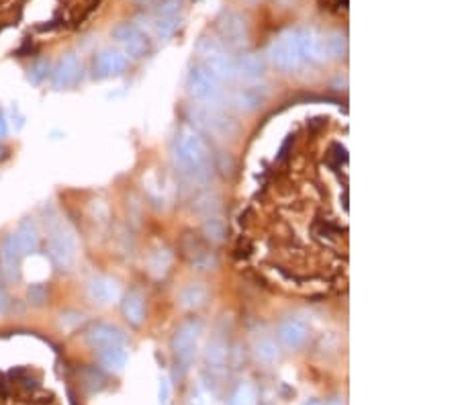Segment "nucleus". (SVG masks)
Segmentation results:
<instances>
[{"label": "nucleus", "instance_id": "nucleus-1", "mask_svg": "<svg viewBox=\"0 0 460 405\" xmlns=\"http://www.w3.org/2000/svg\"><path fill=\"white\" fill-rule=\"evenodd\" d=\"M172 156L178 168L190 179L205 181L209 176V147L197 131L182 129L174 142Z\"/></svg>", "mask_w": 460, "mask_h": 405}, {"label": "nucleus", "instance_id": "nucleus-2", "mask_svg": "<svg viewBox=\"0 0 460 405\" xmlns=\"http://www.w3.org/2000/svg\"><path fill=\"white\" fill-rule=\"evenodd\" d=\"M190 121L207 131L209 135L217 138V140H233L240 133V123L229 117L225 110H221L217 105H195L190 109Z\"/></svg>", "mask_w": 460, "mask_h": 405}, {"label": "nucleus", "instance_id": "nucleus-3", "mask_svg": "<svg viewBox=\"0 0 460 405\" xmlns=\"http://www.w3.org/2000/svg\"><path fill=\"white\" fill-rule=\"evenodd\" d=\"M199 53L203 58V64L217 80L231 82L238 78V64L231 58V53L221 45L217 39H201L199 43Z\"/></svg>", "mask_w": 460, "mask_h": 405}, {"label": "nucleus", "instance_id": "nucleus-4", "mask_svg": "<svg viewBox=\"0 0 460 405\" xmlns=\"http://www.w3.org/2000/svg\"><path fill=\"white\" fill-rule=\"evenodd\" d=\"M47 252L54 262V266L62 272L70 270L76 262V235L68 225L58 223L49 231V244Z\"/></svg>", "mask_w": 460, "mask_h": 405}, {"label": "nucleus", "instance_id": "nucleus-5", "mask_svg": "<svg viewBox=\"0 0 460 405\" xmlns=\"http://www.w3.org/2000/svg\"><path fill=\"white\" fill-rule=\"evenodd\" d=\"M188 90L201 105H217L223 97L219 80L205 66H197L190 70Z\"/></svg>", "mask_w": 460, "mask_h": 405}, {"label": "nucleus", "instance_id": "nucleus-6", "mask_svg": "<svg viewBox=\"0 0 460 405\" xmlns=\"http://www.w3.org/2000/svg\"><path fill=\"white\" fill-rule=\"evenodd\" d=\"M113 37L123 45V53L131 60H142L151 51V41L133 23H121L113 29Z\"/></svg>", "mask_w": 460, "mask_h": 405}, {"label": "nucleus", "instance_id": "nucleus-7", "mask_svg": "<svg viewBox=\"0 0 460 405\" xmlns=\"http://www.w3.org/2000/svg\"><path fill=\"white\" fill-rule=\"evenodd\" d=\"M268 58H270L272 66L283 70V72H293V70H299L301 66H305L301 56H299V49H297L295 37H293V29L286 31L283 37H279L270 45Z\"/></svg>", "mask_w": 460, "mask_h": 405}, {"label": "nucleus", "instance_id": "nucleus-8", "mask_svg": "<svg viewBox=\"0 0 460 405\" xmlns=\"http://www.w3.org/2000/svg\"><path fill=\"white\" fill-rule=\"evenodd\" d=\"M201 333V322L199 320H190L184 322L172 338V350L176 354L178 363L184 365V368L192 363V358L197 356V340Z\"/></svg>", "mask_w": 460, "mask_h": 405}, {"label": "nucleus", "instance_id": "nucleus-9", "mask_svg": "<svg viewBox=\"0 0 460 405\" xmlns=\"http://www.w3.org/2000/svg\"><path fill=\"white\" fill-rule=\"evenodd\" d=\"M217 29L221 39L231 47H244L248 43V23L240 13L227 10L217 19Z\"/></svg>", "mask_w": 460, "mask_h": 405}, {"label": "nucleus", "instance_id": "nucleus-10", "mask_svg": "<svg viewBox=\"0 0 460 405\" xmlns=\"http://www.w3.org/2000/svg\"><path fill=\"white\" fill-rule=\"evenodd\" d=\"M80 78H82V64L76 53L62 56L56 68L51 70V84L56 90H68L80 82Z\"/></svg>", "mask_w": 460, "mask_h": 405}, {"label": "nucleus", "instance_id": "nucleus-11", "mask_svg": "<svg viewBox=\"0 0 460 405\" xmlns=\"http://www.w3.org/2000/svg\"><path fill=\"white\" fill-rule=\"evenodd\" d=\"M21 260H23V252L17 244L15 233H6L0 242V266H2V274L6 281H10V283L19 281Z\"/></svg>", "mask_w": 460, "mask_h": 405}, {"label": "nucleus", "instance_id": "nucleus-12", "mask_svg": "<svg viewBox=\"0 0 460 405\" xmlns=\"http://www.w3.org/2000/svg\"><path fill=\"white\" fill-rule=\"evenodd\" d=\"M129 66V58L119 49H103L95 56L92 70L99 78H113L121 76Z\"/></svg>", "mask_w": 460, "mask_h": 405}, {"label": "nucleus", "instance_id": "nucleus-13", "mask_svg": "<svg viewBox=\"0 0 460 405\" xmlns=\"http://www.w3.org/2000/svg\"><path fill=\"white\" fill-rule=\"evenodd\" d=\"M180 10L182 0H164L158 6V19H156V35L160 39H170L180 27Z\"/></svg>", "mask_w": 460, "mask_h": 405}, {"label": "nucleus", "instance_id": "nucleus-14", "mask_svg": "<svg viewBox=\"0 0 460 405\" xmlns=\"http://www.w3.org/2000/svg\"><path fill=\"white\" fill-rule=\"evenodd\" d=\"M86 344L90 348L103 350V348H110V346H123L125 344V333L119 330L117 326L110 324H97L90 330L86 331Z\"/></svg>", "mask_w": 460, "mask_h": 405}, {"label": "nucleus", "instance_id": "nucleus-15", "mask_svg": "<svg viewBox=\"0 0 460 405\" xmlns=\"http://www.w3.org/2000/svg\"><path fill=\"white\" fill-rule=\"evenodd\" d=\"M279 338L286 348L297 350L309 340V326L299 317H286L279 328Z\"/></svg>", "mask_w": 460, "mask_h": 405}, {"label": "nucleus", "instance_id": "nucleus-16", "mask_svg": "<svg viewBox=\"0 0 460 405\" xmlns=\"http://www.w3.org/2000/svg\"><path fill=\"white\" fill-rule=\"evenodd\" d=\"M88 297L97 305H110L119 297V285L108 276H95L88 283Z\"/></svg>", "mask_w": 460, "mask_h": 405}, {"label": "nucleus", "instance_id": "nucleus-17", "mask_svg": "<svg viewBox=\"0 0 460 405\" xmlns=\"http://www.w3.org/2000/svg\"><path fill=\"white\" fill-rule=\"evenodd\" d=\"M15 238H17V244L25 254H33L37 248H39V242H41V235H39V227L33 217H27L19 223V229L15 231Z\"/></svg>", "mask_w": 460, "mask_h": 405}, {"label": "nucleus", "instance_id": "nucleus-18", "mask_svg": "<svg viewBox=\"0 0 460 405\" xmlns=\"http://www.w3.org/2000/svg\"><path fill=\"white\" fill-rule=\"evenodd\" d=\"M266 101V90L260 86H249V88H242L233 94L231 103L233 107L242 113H252V110L260 109Z\"/></svg>", "mask_w": 460, "mask_h": 405}, {"label": "nucleus", "instance_id": "nucleus-19", "mask_svg": "<svg viewBox=\"0 0 460 405\" xmlns=\"http://www.w3.org/2000/svg\"><path fill=\"white\" fill-rule=\"evenodd\" d=\"M121 309H123V315L129 324L142 326V322L145 320V305H143V297L138 291H129L125 295Z\"/></svg>", "mask_w": 460, "mask_h": 405}, {"label": "nucleus", "instance_id": "nucleus-20", "mask_svg": "<svg viewBox=\"0 0 460 405\" xmlns=\"http://www.w3.org/2000/svg\"><path fill=\"white\" fill-rule=\"evenodd\" d=\"M236 64H238V78L256 80L264 74V60L258 53H246Z\"/></svg>", "mask_w": 460, "mask_h": 405}, {"label": "nucleus", "instance_id": "nucleus-21", "mask_svg": "<svg viewBox=\"0 0 460 405\" xmlns=\"http://www.w3.org/2000/svg\"><path fill=\"white\" fill-rule=\"evenodd\" d=\"M127 363V352L123 350V346H110V348H103L101 350V365L106 368V370H123Z\"/></svg>", "mask_w": 460, "mask_h": 405}, {"label": "nucleus", "instance_id": "nucleus-22", "mask_svg": "<svg viewBox=\"0 0 460 405\" xmlns=\"http://www.w3.org/2000/svg\"><path fill=\"white\" fill-rule=\"evenodd\" d=\"M207 297H209L207 287H203V285H188V287L180 293V303H182L184 307H188V309H197V307L205 305Z\"/></svg>", "mask_w": 460, "mask_h": 405}, {"label": "nucleus", "instance_id": "nucleus-23", "mask_svg": "<svg viewBox=\"0 0 460 405\" xmlns=\"http://www.w3.org/2000/svg\"><path fill=\"white\" fill-rule=\"evenodd\" d=\"M279 346H277V342L274 340H270V338H264V340H260L258 344H256V358L260 361V363H264V365H270V363H274L277 358H279Z\"/></svg>", "mask_w": 460, "mask_h": 405}, {"label": "nucleus", "instance_id": "nucleus-24", "mask_svg": "<svg viewBox=\"0 0 460 405\" xmlns=\"http://www.w3.org/2000/svg\"><path fill=\"white\" fill-rule=\"evenodd\" d=\"M325 49H327L329 60H340L348 51V41L342 33H331L325 37Z\"/></svg>", "mask_w": 460, "mask_h": 405}, {"label": "nucleus", "instance_id": "nucleus-25", "mask_svg": "<svg viewBox=\"0 0 460 405\" xmlns=\"http://www.w3.org/2000/svg\"><path fill=\"white\" fill-rule=\"evenodd\" d=\"M225 361H227V346L221 342V340H213L207 348V363L211 368H223L225 367Z\"/></svg>", "mask_w": 460, "mask_h": 405}, {"label": "nucleus", "instance_id": "nucleus-26", "mask_svg": "<svg viewBox=\"0 0 460 405\" xmlns=\"http://www.w3.org/2000/svg\"><path fill=\"white\" fill-rule=\"evenodd\" d=\"M203 235L211 242V244H221L225 238H227V227L225 223L217 217H211L207 220V223L203 225Z\"/></svg>", "mask_w": 460, "mask_h": 405}, {"label": "nucleus", "instance_id": "nucleus-27", "mask_svg": "<svg viewBox=\"0 0 460 405\" xmlns=\"http://www.w3.org/2000/svg\"><path fill=\"white\" fill-rule=\"evenodd\" d=\"M49 70H51V68H49V62L39 60L37 64L31 66V70H29V80H31L33 84H41L43 80H47V76H51Z\"/></svg>", "mask_w": 460, "mask_h": 405}, {"label": "nucleus", "instance_id": "nucleus-28", "mask_svg": "<svg viewBox=\"0 0 460 405\" xmlns=\"http://www.w3.org/2000/svg\"><path fill=\"white\" fill-rule=\"evenodd\" d=\"M252 402H254V389L248 387V385H244V387H240L238 393L233 395L231 405H249Z\"/></svg>", "mask_w": 460, "mask_h": 405}, {"label": "nucleus", "instance_id": "nucleus-29", "mask_svg": "<svg viewBox=\"0 0 460 405\" xmlns=\"http://www.w3.org/2000/svg\"><path fill=\"white\" fill-rule=\"evenodd\" d=\"M27 297L33 305H43L47 301V291L43 285H31L29 291H27Z\"/></svg>", "mask_w": 460, "mask_h": 405}, {"label": "nucleus", "instance_id": "nucleus-30", "mask_svg": "<svg viewBox=\"0 0 460 405\" xmlns=\"http://www.w3.org/2000/svg\"><path fill=\"white\" fill-rule=\"evenodd\" d=\"M6 133H8V123H6L4 113L0 110V140H4V138H6Z\"/></svg>", "mask_w": 460, "mask_h": 405}, {"label": "nucleus", "instance_id": "nucleus-31", "mask_svg": "<svg viewBox=\"0 0 460 405\" xmlns=\"http://www.w3.org/2000/svg\"><path fill=\"white\" fill-rule=\"evenodd\" d=\"M8 303H10V301H8V295L4 293V289H0V315L8 309Z\"/></svg>", "mask_w": 460, "mask_h": 405}, {"label": "nucleus", "instance_id": "nucleus-32", "mask_svg": "<svg viewBox=\"0 0 460 405\" xmlns=\"http://www.w3.org/2000/svg\"><path fill=\"white\" fill-rule=\"evenodd\" d=\"M160 395H162V402H168V385H166V383H162Z\"/></svg>", "mask_w": 460, "mask_h": 405}, {"label": "nucleus", "instance_id": "nucleus-33", "mask_svg": "<svg viewBox=\"0 0 460 405\" xmlns=\"http://www.w3.org/2000/svg\"><path fill=\"white\" fill-rule=\"evenodd\" d=\"M277 2H279L281 6H290V4H293L295 0H277Z\"/></svg>", "mask_w": 460, "mask_h": 405}, {"label": "nucleus", "instance_id": "nucleus-34", "mask_svg": "<svg viewBox=\"0 0 460 405\" xmlns=\"http://www.w3.org/2000/svg\"><path fill=\"white\" fill-rule=\"evenodd\" d=\"M2 279H4V274H2V266H0V289H2Z\"/></svg>", "mask_w": 460, "mask_h": 405}, {"label": "nucleus", "instance_id": "nucleus-35", "mask_svg": "<svg viewBox=\"0 0 460 405\" xmlns=\"http://www.w3.org/2000/svg\"><path fill=\"white\" fill-rule=\"evenodd\" d=\"M244 2H258V0H244Z\"/></svg>", "mask_w": 460, "mask_h": 405}, {"label": "nucleus", "instance_id": "nucleus-36", "mask_svg": "<svg viewBox=\"0 0 460 405\" xmlns=\"http://www.w3.org/2000/svg\"><path fill=\"white\" fill-rule=\"evenodd\" d=\"M309 405H321V404H318V402H313V404H309Z\"/></svg>", "mask_w": 460, "mask_h": 405}]
</instances>
